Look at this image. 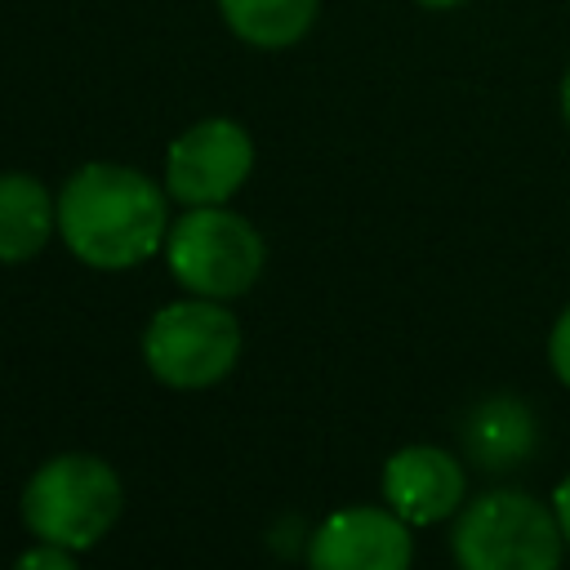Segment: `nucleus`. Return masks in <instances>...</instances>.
<instances>
[{
  "instance_id": "10",
  "label": "nucleus",
  "mask_w": 570,
  "mask_h": 570,
  "mask_svg": "<svg viewBox=\"0 0 570 570\" xmlns=\"http://www.w3.org/2000/svg\"><path fill=\"white\" fill-rule=\"evenodd\" d=\"M58 223V205L27 174H0V263H22L45 249Z\"/></svg>"
},
{
  "instance_id": "7",
  "label": "nucleus",
  "mask_w": 570,
  "mask_h": 570,
  "mask_svg": "<svg viewBox=\"0 0 570 570\" xmlns=\"http://www.w3.org/2000/svg\"><path fill=\"white\" fill-rule=\"evenodd\" d=\"M410 557V521L392 508H343L307 543V561L321 570H405Z\"/></svg>"
},
{
  "instance_id": "2",
  "label": "nucleus",
  "mask_w": 570,
  "mask_h": 570,
  "mask_svg": "<svg viewBox=\"0 0 570 570\" xmlns=\"http://www.w3.org/2000/svg\"><path fill=\"white\" fill-rule=\"evenodd\" d=\"M450 548L468 570H552L566 534L552 503L525 490H490L459 512Z\"/></svg>"
},
{
  "instance_id": "5",
  "label": "nucleus",
  "mask_w": 570,
  "mask_h": 570,
  "mask_svg": "<svg viewBox=\"0 0 570 570\" xmlns=\"http://www.w3.org/2000/svg\"><path fill=\"white\" fill-rule=\"evenodd\" d=\"M240 352V325L218 298H187L156 312L142 338L151 374L169 387H209L218 383Z\"/></svg>"
},
{
  "instance_id": "4",
  "label": "nucleus",
  "mask_w": 570,
  "mask_h": 570,
  "mask_svg": "<svg viewBox=\"0 0 570 570\" xmlns=\"http://www.w3.org/2000/svg\"><path fill=\"white\" fill-rule=\"evenodd\" d=\"M169 272L205 298H236L263 272V240L258 232L218 205H191L169 236H165Z\"/></svg>"
},
{
  "instance_id": "12",
  "label": "nucleus",
  "mask_w": 570,
  "mask_h": 570,
  "mask_svg": "<svg viewBox=\"0 0 570 570\" xmlns=\"http://www.w3.org/2000/svg\"><path fill=\"white\" fill-rule=\"evenodd\" d=\"M548 365H552V374L570 387V307L557 316V325H552V334H548Z\"/></svg>"
},
{
  "instance_id": "1",
  "label": "nucleus",
  "mask_w": 570,
  "mask_h": 570,
  "mask_svg": "<svg viewBox=\"0 0 570 570\" xmlns=\"http://www.w3.org/2000/svg\"><path fill=\"white\" fill-rule=\"evenodd\" d=\"M58 232L94 267H134L169 236L165 196L125 165H85L58 196Z\"/></svg>"
},
{
  "instance_id": "16",
  "label": "nucleus",
  "mask_w": 570,
  "mask_h": 570,
  "mask_svg": "<svg viewBox=\"0 0 570 570\" xmlns=\"http://www.w3.org/2000/svg\"><path fill=\"white\" fill-rule=\"evenodd\" d=\"M419 4H428V9H450V4H459V0H419Z\"/></svg>"
},
{
  "instance_id": "13",
  "label": "nucleus",
  "mask_w": 570,
  "mask_h": 570,
  "mask_svg": "<svg viewBox=\"0 0 570 570\" xmlns=\"http://www.w3.org/2000/svg\"><path fill=\"white\" fill-rule=\"evenodd\" d=\"M18 566H22V570H67V566H71V548H62V543H45V539H40V548L22 552Z\"/></svg>"
},
{
  "instance_id": "3",
  "label": "nucleus",
  "mask_w": 570,
  "mask_h": 570,
  "mask_svg": "<svg viewBox=\"0 0 570 570\" xmlns=\"http://www.w3.org/2000/svg\"><path fill=\"white\" fill-rule=\"evenodd\" d=\"M120 512V481L94 454H58L49 459L22 494V521L36 539L62 543L71 552L94 548Z\"/></svg>"
},
{
  "instance_id": "11",
  "label": "nucleus",
  "mask_w": 570,
  "mask_h": 570,
  "mask_svg": "<svg viewBox=\"0 0 570 570\" xmlns=\"http://www.w3.org/2000/svg\"><path fill=\"white\" fill-rule=\"evenodd\" d=\"M218 9L240 40L263 49L294 45L316 18V0H218Z\"/></svg>"
},
{
  "instance_id": "9",
  "label": "nucleus",
  "mask_w": 570,
  "mask_h": 570,
  "mask_svg": "<svg viewBox=\"0 0 570 570\" xmlns=\"http://www.w3.org/2000/svg\"><path fill=\"white\" fill-rule=\"evenodd\" d=\"M459 432H463L468 459L485 472H508V468L525 463L539 445L534 410L512 392H494V396L476 401Z\"/></svg>"
},
{
  "instance_id": "8",
  "label": "nucleus",
  "mask_w": 570,
  "mask_h": 570,
  "mask_svg": "<svg viewBox=\"0 0 570 570\" xmlns=\"http://www.w3.org/2000/svg\"><path fill=\"white\" fill-rule=\"evenodd\" d=\"M383 499L410 525L445 521L463 503V468L436 445H405L383 468Z\"/></svg>"
},
{
  "instance_id": "14",
  "label": "nucleus",
  "mask_w": 570,
  "mask_h": 570,
  "mask_svg": "<svg viewBox=\"0 0 570 570\" xmlns=\"http://www.w3.org/2000/svg\"><path fill=\"white\" fill-rule=\"evenodd\" d=\"M552 512H557V525H561V534H566V548H570V472L557 481V490H552Z\"/></svg>"
},
{
  "instance_id": "6",
  "label": "nucleus",
  "mask_w": 570,
  "mask_h": 570,
  "mask_svg": "<svg viewBox=\"0 0 570 570\" xmlns=\"http://www.w3.org/2000/svg\"><path fill=\"white\" fill-rule=\"evenodd\" d=\"M254 165L249 134L236 120H200L191 125L165 160V187L183 205H223Z\"/></svg>"
},
{
  "instance_id": "15",
  "label": "nucleus",
  "mask_w": 570,
  "mask_h": 570,
  "mask_svg": "<svg viewBox=\"0 0 570 570\" xmlns=\"http://www.w3.org/2000/svg\"><path fill=\"white\" fill-rule=\"evenodd\" d=\"M561 116H566V125H570V71H566V80H561Z\"/></svg>"
}]
</instances>
